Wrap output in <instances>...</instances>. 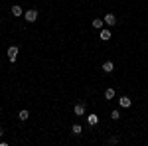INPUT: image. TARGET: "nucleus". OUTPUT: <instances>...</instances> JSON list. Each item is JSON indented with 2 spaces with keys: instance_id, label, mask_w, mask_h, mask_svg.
<instances>
[{
  "instance_id": "obj_8",
  "label": "nucleus",
  "mask_w": 148,
  "mask_h": 146,
  "mask_svg": "<svg viewBox=\"0 0 148 146\" xmlns=\"http://www.w3.org/2000/svg\"><path fill=\"white\" fill-rule=\"evenodd\" d=\"M109 40H111V30L101 28V42H109Z\"/></svg>"
},
{
  "instance_id": "obj_4",
  "label": "nucleus",
  "mask_w": 148,
  "mask_h": 146,
  "mask_svg": "<svg viewBox=\"0 0 148 146\" xmlns=\"http://www.w3.org/2000/svg\"><path fill=\"white\" fill-rule=\"evenodd\" d=\"M101 69H103V73H113L114 63H113V61H105V63L101 65Z\"/></svg>"
},
{
  "instance_id": "obj_7",
  "label": "nucleus",
  "mask_w": 148,
  "mask_h": 146,
  "mask_svg": "<svg viewBox=\"0 0 148 146\" xmlns=\"http://www.w3.org/2000/svg\"><path fill=\"white\" fill-rule=\"evenodd\" d=\"M87 123L91 124V126H95V124L99 123V117H97L95 112H91V114H87Z\"/></svg>"
},
{
  "instance_id": "obj_14",
  "label": "nucleus",
  "mask_w": 148,
  "mask_h": 146,
  "mask_svg": "<svg viewBox=\"0 0 148 146\" xmlns=\"http://www.w3.org/2000/svg\"><path fill=\"white\" fill-rule=\"evenodd\" d=\"M111 119H113V121H119V119H121V112H119L116 109H114V111L111 112Z\"/></svg>"
},
{
  "instance_id": "obj_13",
  "label": "nucleus",
  "mask_w": 148,
  "mask_h": 146,
  "mask_svg": "<svg viewBox=\"0 0 148 146\" xmlns=\"http://www.w3.org/2000/svg\"><path fill=\"white\" fill-rule=\"evenodd\" d=\"M105 99H109V101L114 99V89H107L105 91Z\"/></svg>"
},
{
  "instance_id": "obj_9",
  "label": "nucleus",
  "mask_w": 148,
  "mask_h": 146,
  "mask_svg": "<svg viewBox=\"0 0 148 146\" xmlns=\"http://www.w3.org/2000/svg\"><path fill=\"white\" fill-rule=\"evenodd\" d=\"M12 16H16V18H20V16H22V6H18V4H14V6H12Z\"/></svg>"
},
{
  "instance_id": "obj_6",
  "label": "nucleus",
  "mask_w": 148,
  "mask_h": 146,
  "mask_svg": "<svg viewBox=\"0 0 148 146\" xmlns=\"http://www.w3.org/2000/svg\"><path fill=\"white\" fill-rule=\"evenodd\" d=\"M73 112H75L77 117H83V114H85V105H83V103H77V105L73 107Z\"/></svg>"
},
{
  "instance_id": "obj_11",
  "label": "nucleus",
  "mask_w": 148,
  "mask_h": 146,
  "mask_svg": "<svg viewBox=\"0 0 148 146\" xmlns=\"http://www.w3.org/2000/svg\"><path fill=\"white\" fill-rule=\"evenodd\" d=\"M18 119H20V121H28V119H30V112L26 111V109H22V111L18 112Z\"/></svg>"
},
{
  "instance_id": "obj_12",
  "label": "nucleus",
  "mask_w": 148,
  "mask_h": 146,
  "mask_svg": "<svg viewBox=\"0 0 148 146\" xmlns=\"http://www.w3.org/2000/svg\"><path fill=\"white\" fill-rule=\"evenodd\" d=\"M93 28H97V30H101L103 28V24H105V20H101V18H95V20H93Z\"/></svg>"
},
{
  "instance_id": "obj_15",
  "label": "nucleus",
  "mask_w": 148,
  "mask_h": 146,
  "mask_svg": "<svg viewBox=\"0 0 148 146\" xmlns=\"http://www.w3.org/2000/svg\"><path fill=\"white\" fill-rule=\"evenodd\" d=\"M2 134H4V130H2V126H0V136H2Z\"/></svg>"
},
{
  "instance_id": "obj_1",
  "label": "nucleus",
  "mask_w": 148,
  "mask_h": 146,
  "mask_svg": "<svg viewBox=\"0 0 148 146\" xmlns=\"http://www.w3.org/2000/svg\"><path fill=\"white\" fill-rule=\"evenodd\" d=\"M24 20H26V22H36V20H38V10H34V8L26 10L24 12Z\"/></svg>"
},
{
  "instance_id": "obj_3",
  "label": "nucleus",
  "mask_w": 148,
  "mask_h": 146,
  "mask_svg": "<svg viewBox=\"0 0 148 146\" xmlns=\"http://www.w3.org/2000/svg\"><path fill=\"white\" fill-rule=\"evenodd\" d=\"M119 105H121L123 109H128V107L132 105V101H130V97H126V95H123V97H119Z\"/></svg>"
},
{
  "instance_id": "obj_10",
  "label": "nucleus",
  "mask_w": 148,
  "mask_h": 146,
  "mask_svg": "<svg viewBox=\"0 0 148 146\" xmlns=\"http://www.w3.org/2000/svg\"><path fill=\"white\" fill-rule=\"evenodd\" d=\"M81 130H83V128H81V124H73V126H71V134H73V136H79Z\"/></svg>"
},
{
  "instance_id": "obj_5",
  "label": "nucleus",
  "mask_w": 148,
  "mask_h": 146,
  "mask_svg": "<svg viewBox=\"0 0 148 146\" xmlns=\"http://www.w3.org/2000/svg\"><path fill=\"white\" fill-rule=\"evenodd\" d=\"M103 20H105L107 26H116V16H114V14H107Z\"/></svg>"
},
{
  "instance_id": "obj_2",
  "label": "nucleus",
  "mask_w": 148,
  "mask_h": 146,
  "mask_svg": "<svg viewBox=\"0 0 148 146\" xmlns=\"http://www.w3.org/2000/svg\"><path fill=\"white\" fill-rule=\"evenodd\" d=\"M6 53H8V59L14 63V61H16V57H18V47H16V45H10Z\"/></svg>"
}]
</instances>
